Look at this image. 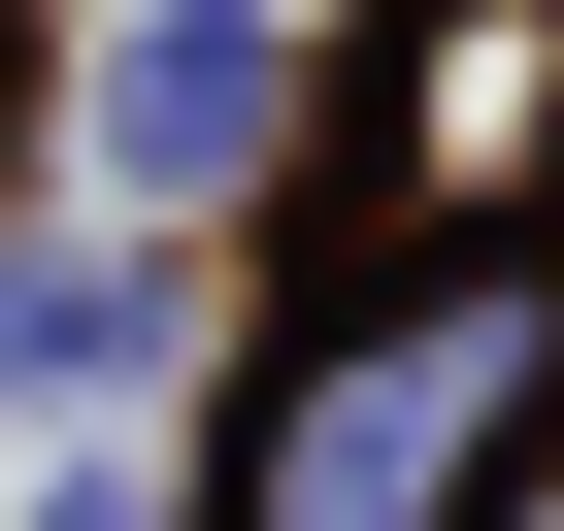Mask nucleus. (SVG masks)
Here are the masks:
<instances>
[{
	"label": "nucleus",
	"instance_id": "f257e3e1",
	"mask_svg": "<svg viewBox=\"0 0 564 531\" xmlns=\"http://www.w3.org/2000/svg\"><path fill=\"white\" fill-rule=\"evenodd\" d=\"M531 432H564V232H498V266H366V300L232 399L199 531H498Z\"/></svg>",
	"mask_w": 564,
	"mask_h": 531
},
{
	"label": "nucleus",
	"instance_id": "f03ea898",
	"mask_svg": "<svg viewBox=\"0 0 564 531\" xmlns=\"http://www.w3.org/2000/svg\"><path fill=\"white\" fill-rule=\"evenodd\" d=\"M366 232H564V0H399V67H366Z\"/></svg>",
	"mask_w": 564,
	"mask_h": 531
},
{
	"label": "nucleus",
	"instance_id": "7ed1b4c3",
	"mask_svg": "<svg viewBox=\"0 0 564 531\" xmlns=\"http://www.w3.org/2000/svg\"><path fill=\"white\" fill-rule=\"evenodd\" d=\"M300 133V67H265V0H199V34H133V166L199 199V166H265Z\"/></svg>",
	"mask_w": 564,
	"mask_h": 531
}]
</instances>
